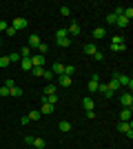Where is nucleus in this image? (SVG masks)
<instances>
[{
	"mask_svg": "<svg viewBox=\"0 0 133 149\" xmlns=\"http://www.w3.org/2000/svg\"><path fill=\"white\" fill-rule=\"evenodd\" d=\"M115 78H118V82H120V87H129V91H131L133 80L129 78V76H124V74H115Z\"/></svg>",
	"mask_w": 133,
	"mask_h": 149,
	"instance_id": "nucleus-1",
	"label": "nucleus"
},
{
	"mask_svg": "<svg viewBox=\"0 0 133 149\" xmlns=\"http://www.w3.org/2000/svg\"><path fill=\"white\" fill-rule=\"evenodd\" d=\"M118 129H120L122 134H127L129 138H133V125L131 123H118Z\"/></svg>",
	"mask_w": 133,
	"mask_h": 149,
	"instance_id": "nucleus-2",
	"label": "nucleus"
},
{
	"mask_svg": "<svg viewBox=\"0 0 133 149\" xmlns=\"http://www.w3.org/2000/svg\"><path fill=\"white\" fill-rule=\"evenodd\" d=\"M27 42H29V45H27L29 49H38V47H40V42H42V40H40V36H38V33H31V36H29V40H27Z\"/></svg>",
	"mask_w": 133,
	"mask_h": 149,
	"instance_id": "nucleus-3",
	"label": "nucleus"
},
{
	"mask_svg": "<svg viewBox=\"0 0 133 149\" xmlns=\"http://www.w3.org/2000/svg\"><path fill=\"white\" fill-rule=\"evenodd\" d=\"M131 116H133L131 107H122V111H120V123H131Z\"/></svg>",
	"mask_w": 133,
	"mask_h": 149,
	"instance_id": "nucleus-4",
	"label": "nucleus"
},
{
	"mask_svg": "<svg viewBox=\"0 0 133 149\" xmlns=\"http://www.w3.org/2000/svg\"><path fill=\"white\" fill-rule=\"evenodd\" d=\"M120 105L122 107H131L133 105V96H131V91H124L120 96Z\"/></svg>",
	"mask_w": 133,
	"mask_h": 149,
	"instance_id": "nucleus-5",
	"label": "nucleus"
},
{
	"mask_svg": "<svg viewBox=\"0 0 133 149\" xmlns=\"http://www.w3.org/2000/svg\"><path fill=\"white\" fill-rule=\"evenodd\" d=\"M27 25H29V22H27L25 18H16V20H13V22H11V25H9V27H13V29H16V31H22V29H25Z\"/></svg>",
	"mask_w": 133,
	"mask_h": 149,
	"instance_id": "nucleus-6",
	"label": "nucleus"
},
{
	"mask_svg": "<svg viewBox=\"0 0 133 149\" xmlns=\"http://www.w3.org/2000/svg\"><path fill=\"white\" fill-rule=\"evenodd\" d=\"M51 74L56 76V78H58V76H62V74H64V65H60V62H53V65H51Z\"/></svg>",
	"mask_w": 133,
	"mask_h": 149,
	"instance_id": "nucleus-7",
	"label": "nucleus"
},
{
	"mask_svg": "<svg viewBox=\"0 0 133 149\" xmlns=\"http://www.w3.org/2000/svg\"><path fill=\"white\" fill-rule=\"evenodd\" d=\"M98 85H100V78H98V76H93V78L89 80L87 87H89V91H91V93H95V91H98Z\"/></svg>",
	"mask_w": 133,
	"mask_h": 149,
	"instance_id": "nucleus-8",
	"label": "nucleus"
},
{
	"mask_svg": "<svg viewBox=\"0 0 133 149\" xmlns=\"http://www.w3.org/2000/svg\"><path fill=\"white\" fill-rule=\"evenodd\" d=\"M67 31H69V36H78V33L82 31V27H80V25L76 22V20H73V22L69 25V29H67Z\"/></svg>",
	"mask_w": 133,
	"mask_h": 149,
	"instance_id": "nucleus-9",
	"label": "nucleus"
},
{
	"mask_svg": "<svg viewBox=\"0 0 133 149\" xmlns=\"http://www.w3.org/2000/svg\"><path fill=\"white\" fill-rule=\"evenodd\" d=\"M58 85H60V87H69L71 85V76H67V74L58 76Z\"/></svg>",
	"mask_w": 133,
	"mask_h": 149,
	"instance_id": "nucleus-10",
	"label": "nucleus"
},
{
	"mask_svg": "<svg viewBox=\"0 0 133 149\" xmlns=\"http://www.w3.org/2000/svg\"><path fill=\"white\" fill-rule=\"evenodd\" d=\"M44 62H47V60H44V56H40V54L31 56V65H33V67H42Z\"/></svg>",
	"mask_w": 133,
	"mask_h": 149,
	"instance_id": "nucleus-11",
	"label": "nucleus"
},
{
	"mask_svg": "<svg viewBox=\"0 0 133 149\" xmlns=\"http://www.w3.org/2000/svg\"><path fill=\"white\" fill-rule=\"evenodd\" d=\"M104 36H107V29H104V27H95L93 29V38L95 40H102Z\"/></svg>",
	"mask_w": 133,
	"mask_h": 149,
	"instance_id": "nucleus-12",
	"label": "nucleus"
},
{
	"mask_svg": "<svg viewBox=\"0 0 133 149\" xmlns=\"http://www.w3.org/2000/svg\"><path fill=\"white\" fill-rule=\"evenodd\" d=\"M82 107H84V111H93V109H95L93 98H84V100H82Z\"/></svg>",
	"mask_w": 133,
	"mask_h": 149,
	"instance_id": "nucleus-13",
	"label": "nucleus"
},
{
	"mask_svg": "<svg viewBox=\"0 0 133 149\" xmlns=\"http://www.w3.org/2000/svg\"><path fill=\"white\" fill-rule=\"evenodd\" d=\"M107 87H109V91H111V93L120 89V82H118V78H115V76L111 78V80H109V85H107Z\"/></svg>",
	"mask_w": 133,
	"mask_h": 149,
	"instance_id": "nucleus-14",
	"label": "nucleus"
},
{
	"mask_svg": "<svg viewBox=\"0 0 133 149\" xmlns=\"http://www.w3.org/2000/svg\"><path fill=\"white\" fill-rule=\"evenodd\" d=\"M40 98H42V102H47V105H53V107L58 105V96L56 93H53V96H40Z\"/></svg>",
	"mask_w": 133,
	"mask_h": 149,
	"instance_id": "nucleus-15",
	"label": "nucleus"
},
{
	"mask_svg": "<svg viewBox=\"0 0 133 149\" xmlns=\"http://www.w3.org/2000/svg\"><path fill=\"white\" fill-rule=\"evenodd\" d=\"M56 91H58V85H56V82H49V85L44 87V96H53Z\"/></svg>",
	"mask_w": 133,
	"mask_h": 149,
	"instance_id": "nucleus-16",
	"label": "nucleus"
},
{
	"mask_svg": "<svg viewBox=\"0 0 133 149\" xmlns=\"http://www.w3.org/2000/svg\"><path fill=\"white\" fill-rule=\"evenodd\" d=\"M129 22H131V20H127L124 16H118V20H115V27H120V29H124V27H129Z\"/></svg>",
	"mask_w": 133,
	"mask_h": 149,
	"instance_id": "nucleus-17",
	"label": "nucleus"
},
{
	"mask_svg": "<svg viewBox=\"0 0 133 149\" xmlns=\"http://www.w3.org/2000/svg\"><path fill=\"white\" fill-rule=\"evenodd\" d=\"M95 51H98V49H95V42H87V45H84V54H87V56H93Z\"/></svg>",
	"mask_w": 133,
	"mask_h": 149,
	"instance_id": "nucleus-18",
	"label": "nucleus"
},
{
	"mask_svg": "<svg viewBox=\"0 0 133 149\" xmlns=\"http://www.w3.org/2000/svg\"><path fill=\"white\" fill-rule=\"evenodd\" d=\"M56 38H58V40H62V38H69V31L64 29V27H58V31H56Z\"/></svg>",
	"mask_w": 133,
	"mask_h": 149,
	"instance_id": "nucleus-19",
	"label": "nucleus"
},
{
	"mask_svg": "<svg viewBox=\"0 0 133 149\" xmlns=\"http://www.w3.org/2000/svg\"><path fill=\"white\" fill-rule=\"evenodd\" d=\"M20 65H22V69H25V71H31V69H33L31 58H22V60H20Z\"/></svg>",
	"mask_w": 133,
	"mask_h": 149,
	"instance_id": "nucleus-20",
	"label": "nucleus"
},
{
	"mask_svg": "<svg viewBox=\"0 0 133 149\" xmlns=\"http://www.w3.org/2000/svg\"><path fill=\"white\" fill-rule=\"evenodd\" d=\"M98 91H100V93H104L107 98H111V96H113V93L109 91V87H107V85H98Z\"/></svg>",
	"mask_w": 133,
	"mask_h": 149,
	"instance_id": "nucleus-21",
	"label": "nucleus"
},
{
	"mask_svg": "<svg viewBox=\"0 0 133 149\" xmlns=\"http://www.w3.org/2000/svg\"><path fill=\"white\" fill-rule=\"evenodd\" d=\"M40 113H53V105H47V102H42V107H40Z\"/></svg>",
	"mask_w": 133,
	"mask_h": 149,
	"instance_id": "nucleus-22",
	"label": "nucleus"
},
{
	"mask_svg": "<svg viewBox=\"0 0 133 149\" xmlns=\"http://www.w3.org/2000/svg\"><path fill=\"white\" fill-rule=\"evenodd\" d=\"M18 54H20V58H31V49H29V47H22Z\"/></svg>",
	"mask_w": 133,
	"mask_h": 149,
	"instance_id": "nucleus-23",
	"label": "nucleus"
},
{
	"mask_svg": "<svg viewBox=\"0 0 133 149\" xmlns=\"http://www.w3.org/2000/svg\"><path fill=\"white\" fill-rule=\"evenodd\" d=\"M58 129H60V131H69L71 129V123H69V120H62V123L58 125Z\"/></svg>",
	"mask_w": 133,
	"mask_h": 149,
	"instance_id": "nucleus-24",
	"label": "nucleus"
},
{
	"mask_svg": "<svg viewBox=\"0 0 133 149\" xmlns=\"http://www.w3.org/2000/svg\"><path fill=\"white\" fill-rule=\"evenodd\" d=\"M44 145H47V143H44L42 138H33V147H36V149H44Z\"/></svg>",
	"mask_w": 133,
	"mask_h": 149,
	"instance_id": "nucleus-25",
	"label": "nucleus"
},
{
	"mask_svg": "<svg viewBox=\"0 0 133 149\" xmlns=\"http://www.w3.org/2000/svg\"><path fill=\"white\" fill-rule=\"evenodd\" d=\"M122 16H124L127 20H131L133 18V7H124V13H122Z\"/></svg>",
	"mask_w": 133,
	"mask_h": 149,
	"instance_id": "nucleus-26",
	"label": "nucleus"
},
{
	"mask_svg": "<svg viewBox=\"0 0 133 149\" xmlns=\"http://www.w3.org/2000/svg\"><path fill=\"white\" fill-rule=\"evenodd\" d=\"M22 58H20V54L18 51H13V54H9V62H20Z\"/></svg>",
	"mask_w": 133,
	"mask_h": 149,
	"instance_id": "nucleus-27",
	"label": "nucleus"
},
{
	"mask_svg": "<svg viewBox=\"0 0 133 149\" xmlns=\"http://www.w3.org/2000/svg\"><path fill=\"white\" fill-rule=\"evenodd\" d=\"M31 74H33V76H38V78H42V76H44V69H42V67H33V69H31Z\"/></svg>",
	"mask_w": 133,
	"mask_h": 149,
	"instance_id": "nucleus-28",
	"label": "nucleus"
},
{
	"mask_svg": "<svg viewBox=\"0 0 133 149\" xmlns=\"http://www.w3.org/2000/svg\"><path fill=\"white\" fill-rule=\"evenodd\" d=\"M11 62H9V56H0V67L5 69V67H9Z\"/></svg>",
	"mask_w": 133,
	"mask_h": 149,
	"instance_id": "nucleus-29",
	"label": "nucleus"
},
{
	"mask_svg": "<svg viewBox=\"0 0 133 149\" xmlns=\"http://www.w3.org/2000/svg\"><path fill=\"white\" fill-rule=\"evenodd\" d=\"M38 51H40V56H44V54H47V51H49V45H47V42H40Z\"/></svg>",
	"mask_w": 133,
	"mask_h": 149,
	"instance_id": "nucleus-30",
	"label": "nucleus"
},
{
	"mask_svg": "<svg viewBox=\"0 0 133 149\" xmlns=\"http://www.w3.org/2000/svg\"><path fill=\"white\" fill-rule=\"evenodd\" d=\"M111 45H124V38L122 36H113L111 38Z\"/></svg>",
	"mask_w": 133,
	"mask_h": 149,
	"instance_id": "nucleus-31",
	"label": "nucleus"
},
{
	"mask_svg": "<svg viewBox=\"0 0 133 149\" xmlns=\"http://www.w3.org/2000/svg\"><path fill=\"white\" fill-rule=\"evenodd\" d=\"M27 118H29V120H40V111H29V113H27Z\"/></svg>",
	"mask_w": 133,
	"mask_h": 149,
	"instance_id": "nucleus-32",
	"label": "nucleus"
},
{
	"mask_svg": "<svg viewBox=\"0 0 133 149\" xmlns=\"http://www.w3.org/2000/svg\"><path fill=\"white\" fill-rule=\"evenodd\" d=\"M42 78H44V80H53V78H56V76H53V74H51V69H44V76H42Z\"/></svg>",
	"mask_w": 133,
	"mask_h": 149,
	"instance_id": "nucleus-33",
	"label": "nucleus"
},
{
	"mask_svg": "<svg viewBox=\"0 0 133 149\" xmlns=\"http://www.w3.org/2000/svg\"><path fill=\"white\" fill-rule=\"evenodd\" d=\"M71 45V38H62V40H58V47H69Z\"/></svg>",
	"mask_w": 133,
	"mask_h": 149,
	"instance_id": "nucleus-34",
	"label": "nucleus"
},
{
	"mask_svg": "<svg viewBox=\"0 0 133 149\" xmlns=\"http://www.w3.org/2000/svg\"><path fill=\"white\" fill-rule=\"evenodd\" d=\"M9 96H22V89H20V87H13V89H9Z\"/></svg>",
	"mask_w": 133,
	"mask_h": 149,
	"instance_id": "nucleus-35",
	"label": "nucleus"
},
{
	"mask_svg": "<svg viewBox=\"0 0 133 149\" xmlns=\"http://www.w3.org/2000/svg\"><path fill=\"white\" fill-rule=\"evenodd\" d=\"M127 45H111V51H124Z\"/></svg>",
	"mask_w": 133,
	"mask_h": 149,
	"instance_id": "nucleus-36",
	"label": "nucleus"
},
{
	"mask_svg": "<svg viewBox=\"0 0 133 149\" xmlns=\"http://www.w3.org/2000/svg\"><path fill=\"white\" fill-rule=\"evenodd\" d=\"M115 20H118L115 13H109V16H107V22H109V25H115Z\"/></svg>",
	"mask_w": 133,
	"mask_h": 149,
	"instance_id": "nucleus-37",
	"label": "nucleus"
},
{
	"mask_svg": "<svg viewBox=\"0 0 133 149\" xmlns=\"http://www.w3.org/2000/svg\"><path fill=\"white\" fill-rule=\"evenodd\" d=\"M5 33H7V36H9V38H13V36H16V33H18V31L13 29V27H7V29H5Z\"/></svg>",
	"mask_w": 133,
	"mask_h": 149,
	"instance_id": "nucleus-38",
	"label": "nucleus"
},
{
	"mask_svg": "<svg viewBox=\"0 0 133 149\" xmlns=\"http://www.w3.org/2000/svg\"><path fill=\"white\" fill-rule=\"evenodd\" d=\"M5 87H7V89H13V87H16V82H13V78H7V80H5Z\"/></svg>",
	"mask_w": 133,
	"mask_h": 149,
	"instance_id": "nucleus-39",
	"label": "nucleus"
},
{
	"mask_svg": "<svg viewBox=\"0 0 133 149\" xmlns=\"http://www.w3.org/2000/svg\"><path fill=\"white\" fill-rule=\"evenodd\" d=\"M60 13H62V16H69L71 9H69V7H60Z\"/></svg>",
	"mask_w": 133,
	"mask_h": 149,
	"instance_id": "nucleus-40",
	"label": "nucleus"
},
{
	"mask_svg": "<svg viewBox=\"0 0 133 149\" xmlns=\"http://www.w3.org/2000/svg\"><path fill=\"white\" fill-rule=\"evenodd\" d=\"M73 71H76V69L71 67V65H69V67H64V74H67V76H73Z\"/></svg>",
	"mask_w": 133,
	"mask_h": 149,
	"instance_id": "nucleus-41",
	"label": "nucleus"
},
{
	"mask_svg": "<svg viewBox=\"0 0 133 149\" xmlns=\"http://www.w3.org/2000/svg\"><path fill=\"white\" fill-rule=\"evenodd\" d=\"M7 27H9V22H5V20H0V31H5Z\"/></svg>",
	"mask_w": 133,
	"mask_h": 149,
	"instance_id": "nucleus-42",
	"label": "nucleus"
},
{
	"mask_svg": "<svg viewBox=\"0 0 133 149\" xmlns=\"http://www.w3.org/2000/svg\"><path fill=\"white\" fill-rule=\"evenodd\" d=\"M0 96H9V89H7V87H0Z\"/></svg>",
	"mask_w": 133,
	"mask_h": 149,
	"instance_id": "nucleus-43",
	"label": "nucleus"
},
{
	"mask_svg": "<svg viewBox=\"0 0 133 149\" xmlns=\"http://www.w3.org/2000/svg\"><path fill=\"white\" fill-rule=\"evenodd\" d=\"M84 116H87L89 120H93V118H95V113H93V111H84Z\"/></svg>",
	"mask_w": 133,
	"mask_h": 149,
	"instance_id": "nucleus-44",
	"label": "nucleus"
},
{
	"mask_svg": "<svg viewBox=\"0 0 133 149\" xmlns=\"http://www.w3.org/2000/svg\"><path fill=\"white\" fill-rule=\"evenodd\" d=\"M25 143L27 145H33V136H25Z\"/></svg>",
	"mask_w": 133,
	"mask_h": 149,
	"instance_id": "nucleus-45",
	"label": "nucleus"
}]
</instances>
